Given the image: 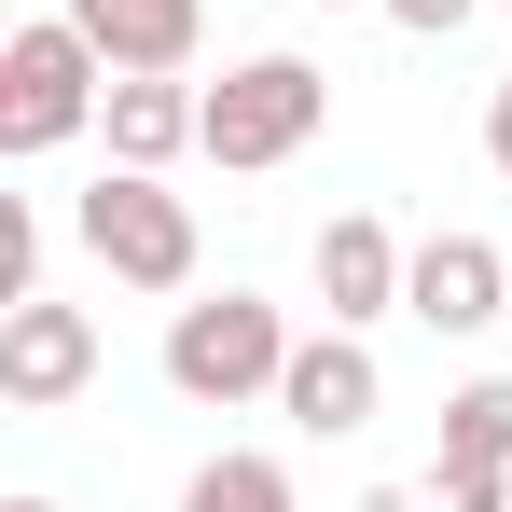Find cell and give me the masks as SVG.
Wrapping results in <instances>:
<instances>
[{
    "instance_id": "obj_1",
    "label": "cell",
    "mask_w": 512,
    "mask_h": 512,
    "mask_svg": "<svg viewBox=\"0 0 512 512\" xmlns=\"http://www.w3.org/2000/svg\"><path fill=\"white\" fill-rule=\"evenodd\" d=\"M70 236H84L97 277H125V291H194V263H208V236H194V194H167V167H97L84 194H70Z\"/></svg>"
},
{
    "instance_id": "obj_2",
    "label": "cell",
    "mask_w": 512,
    "mask_h": 512,
    "mask_svg": "<svg viewBox=\"0 0 512 512\" xmlns=\"http://www.w3.org/2000/svg\"><path fill=\"white\" fill-rule=\"evenodd\" d=\"M319 125H333V70L277 42V56H236V70L208 84V125H194V153H208L222 180H263V167H291Z\"/></svg>"
},
{
    "instance_id": "obj_3",
    "label": "cell",
    "mask_w": 512,
    "mask_h": 512,
    "mask_svg": "<svg viewBox=\"0 0 512 512\" xmlns=\"http://www.w3.org/2000/svg\"><path fill=\"white\" fill-rule=\"evenodd\" d=\"M97 111H111V56H97L70 14H28L14 42H0V153L14 167H42V153H70Z\"/></svg>"
},
{
    "instance_id": "obj_4",
    "label": "cell",
    "mask_w": 512,
    "mask_h": 512,
    "mask_svg": "<svg viewBox=\"0 0 512 512\" xmlns=\"http://www.w3.org/2000/svg\"><path fill=\"white\" fill-rule=\"evenodd\" d=\"M277 374H291V319L263 291H180L167 305V388L180 402L236 416V402H277Z\"/></svg>"
},
{
    "instance_id": "obj_5",
    "label": "cell",
    "mask_w": 512,
    "mask_h": 512,
    "mask_svg": "<svg viewBox=\"0 0 512 512\" xmlns=\"http://www.w3.org/2000/svg\"><path fill=\"white\" fill-rule=\"evenodd\" d=\"M84 388H97V319L84 305H56V291L0 305V402H14V416H56V402H84Z\"/></svg>"
},
{
    "instance_id": "obj_6",
    "label": "cell",
    "mask_w": 512,
    "mask_h": 512,
    "mask_svg": "<svg viewBox=\"0 0 512 512\" xmlns=\"http://www.w3.org/2000/svg\"><path fill=\"white\" fill-rule=\"evenodd\" d=\"M374 402H388V374H374V346L346 333V319H319V333H291V374H277V416L305 429V443H346V429H374Z\"/></svg>"
},
{
    "instance_id": "obj_7",
    "label": "cell",
    "mask_w": 512,
    "mask_h": 512,
    "mask_svg": "<svg viewBox=\"0 0 512 512\" xmlns=\"http://www.w3.org/2000/svg\"><path fill=\"white\" fill-rule=\"evenodd\" d=\"M305 277H319V319L374 333V319H402V277H416V250H402L374 208H333V222H319V250H305Z\"/></svg>"
},
{
    "instance_id": "obj_8",
    "label": "cell",
    "mask_w": 512,
    "mask_h": 512,
    "mask_svg": "<svg viewBox=\"0 0 512 512\" xmlns=\"http://www.w3.org/2000/svg\"><path fill=\"white\" fill-rule=\"evenodd\" d=\"M402 319H429V333H499L512 319V250L499 236H416V277H402Z\"/></svg>"
},
{
    "instance_id": "obj_9",
    "label": "cell",
    "mask_w": 512,
    "mask_h": 512,
    "mask_svg": "<svg viewBox=\"0 0 512 512\" xmlns=\"http://www.w3.org/2000/svg\"><path fill=\"white\" fill-rule=\"evenodd\" d=\"M194 125H208V84H180V70H111V111H97L111 167H180Z\"/></svg>"
},
{
    "instance_id": "obj_10",
    "label": "cell",
    "mask_w": 512,
    "mask_h": 512,
    "mask_svg": "<svg viewBox=\"0 0 512 512\" xmlns=\"http://www.w3.org/2000/svg\"><path fill=\"white\" fill-rule=\"evenodd\" d=\"M70 28L111 70H194L208 56V0H70Z\"/></svg>"
},
{
    "instance_id": "obj_11",
    "label": "cell",
    "mask_w": 512,
    "mask_h": 512,
    "mask_svg": "<svg viewBox=\"0 0 512 512\" xmlns=\"http://www.w3.org/2000/svg\"><path fill=\"white\" fill-rule=\"evenodd\" d=\"M180 512H305V485H291V457H263V443H222V457H194Z\"/></svg>"
},
{
    "instance_id": "obj_12",
    "label": "cell",
    "mask_w": 512,
    "mask_h": 512,
    "mask_svg": "<svg viewBox=\"0 0 512 512\" xmlns=\"http://www.w3.org/2000/svg\"><path fill=\"white\" fill-rule=\"evenodd\" d=\"M443 471H512V374L443 388Z\"/></svg>"
},
{
    "instance_id": "obj_13",
    "label": "cell",
    "mask_w": 512,
    "mask_h": 512,
    "mask_svg": "<svg viewBox=\"0 0 512 512\" xmlns=\"http://www.w3.org/2000/svg\"><path fill=\"white\" fill-rule=\"evenodd\" d=\"M42 291V194H0V305Z\"/></svg>"
},
{
    "instance_id": "obj_14",
    "label": "cell",
    "mask_w": 512,
    "mask_h": 512,
    "mask_svg": "<svg viewBox=\"0 0 512 512\" xmlns=\"http://www.w3.org/2000/svg\"><path fill=\"white\" fill-rule=\"evenodd\" d=\"M416 512H512V471H443V457H429Z\"/></svg>"
},
{
    "instance_id": "obj_15",
    "label": "cell",
    "mask_w": 512,
    "mask_h": 512,
    "mask_svg": "<svg viewBox=\"0 0 512 512\" xmlns=\"http://www.w3.org/2000/svg\"><path fill=\"white\" fill-rule=\"evenodd\" d=\"M374 14H388V28H416V42H457L485 0H374Z\"/></svg>"
},
{
    "instance_id": "obj_16",
    "label": "cell",
    "mask_w": 512,
    "mask_h": 512,
    "mask_svg": "<svg viewBox=\"0 0 512 512\" xmlns=\"http://www.w3.org/2000/svg\"><path fill=\"white\" fill-rule=\"evenodd\" d=\"M485 167H499V180H512V84H499V97H485Z\"/></svg>"
},
{
    "instance_id": "obj_17",
    "label": "cell",
    "mask_w": 512,
    "mask_h": 512,
    "mask_svg": "<svg viewBox=\"0 0 512 512\" xmlns=\"http://www.w3.org/2000/svg\"><path fill=\"white\" fill-rule=\"evenodd\" d=\"M0 512H56V499H0Z\"/></svg>"
},
{
    "instance_id": "obj_18",
    "label": "cell",
    "mask_w": 512,
    "mask_h": 512,
    "mask_svg": "<svg viewBox=\"0 0 512 512\" xmlns=\"http://www.w3.org/2000/svg\"><path fill=\"white\" fill-rule=\"evenodd\" d=\"M319 14H360V0H319Z\"/></svg>"
}]
</instances>
